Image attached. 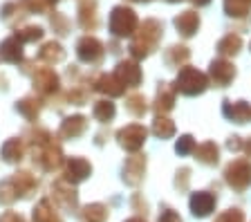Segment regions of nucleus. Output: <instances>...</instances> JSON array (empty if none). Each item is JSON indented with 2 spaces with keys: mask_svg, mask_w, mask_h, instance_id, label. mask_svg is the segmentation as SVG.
I'll return each mask as SVG.
<instances>
[{
  "mask_svg": "<svg viewBox=\"0 0 251 222\" xmlns=\"http://www.w3.org/2000/svg\"><path fill=\"white\" fill-rule=\"evenodd\" d=\"M135 16H132L130 9H124V7H119V9L112 11V23L110 25H117L112 27V32L115 34H130V29L135 27Z\"/></svg>",
  "mask_w": 251,
  "mask_h": 222,
  "instance_id": "nucleus-1",
  "label": "nucleus"
},
{
  "mask_svg": "<svg viewBox=\"0 0 251 222\" xmlns=\"http://www.w3.org/2000/svg\"><path fill=\"white\" fill-rule=\"evenodd\" d=\"M101 103H103V106L97 108V117H99V119H110V117H112V112H115L112 103H105V101H101Z\"/></svg>",
  "mask_w": 251,
  "mask_h": 222,
  "instance_id": "nucleus-5",
  "label": "nucleus"
},
{
  "mask_svg": "<svg viewBox=\"0 0 251 222\" xmlns=\"http://www.w3.org/2000/svg\"><path fill=\"white\" fill-rule=\"evenodd\" d=\"M195 25H198V18L193 16V11H186L182 18H177V27H182L184 34H193Z\"/></svg>",
  "mask_w": 251,
  "mask_h": 222,
  "instance_id": "nucleus-3",
  "label": "nucleus"
},
{
  "mask_svg": "<svg viewBox=\"0 0 251 222\" xmlns=\"http://www.w3.org/2000/svg\"><path fill=\"white\" fill-rule=\"evenodd\" d=\"M23 150H21V144H18V139H14V142H9L5 146V157L9 159V162H16V159H21Z\"/></svg>",
  "mask_w": 251,
  "mask_h": 222,
  "instance_id": "nucleus-4",
  "label": "nucleus"
},
{
  "mask_svg": "<svg viewBox=\"0 0 251 222\" xmlns=\"http://www.w3.org/2000/svg\"><path fill=\"white\" fill-rule=\"evenodd\" d=\"M211 204H213V200H211L209 196H204V193H198V196L193 197V202H191L195 216H206L209 209H211Z\"/></svg>",
  "mask_w": 251,
  "mask_h": 222,
  "instance_id": "nucleus-2",
  "label": "nucleus"
}]
</instances>
